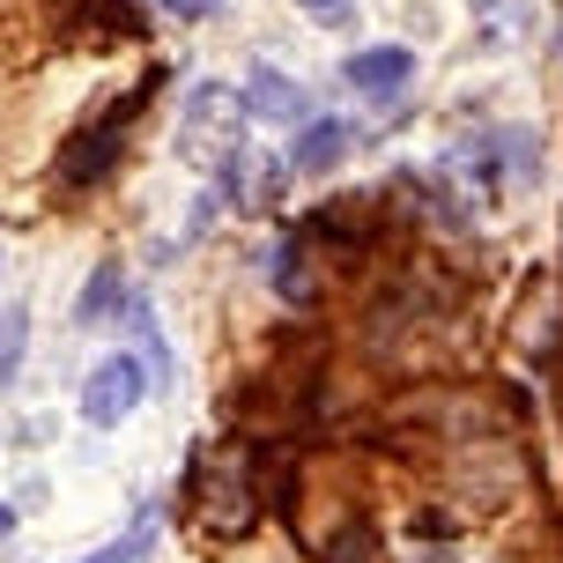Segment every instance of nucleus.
Listing matches in <instances>:
<instances>
[{
  "label": "nucleus",
  "mask_w": 563,
  "mask_h": 563,
  "mask_svg": "<svg viewBox=\"0 0 563 563\" xmlns=\"http://www.w3.org/2000/svg\"><path fill=\"white\" fill-rule=\"evenodd\" d=\"M245 452H194V534L238 541L260 527V489Z\"/></svg>",
  "instance_id": "1"
},
{
  "label": "nucleus",
  "mask_w": 563,
  "mask_h": 563,
  "mask_svg": "<svg viewBox=\"0 0 563 563\" xmlns=\"http://www.w3.org/2000/svg\"><path fill=\"white\" fill-rule=\"evenodd\" d=\"M148 97H156V75H148L141 89H126V97H119V104H112L104 119H89L82 141H75V148L59 156V186H97V178H104V170L119 164V148H126V126H134V119L148 112Z\"/></svg>",
  "instance_id": "2"
},
{
  "label": "nucleus",
  "mask_w": 563,
  "mask_h": 563,
  "mask_svg": "<svg viewBox=\"0 0 563 563\" xmlns=\"http://www.w3.org/2000/svg\"><path fill=\"white\" fill-rule=\"evenodd\" d=\"M141 394H148V371H141V356H97V364L82 371V422L89 430H112V422H126L141 408Z\"/></svg>",
  "instance_id": "3"
},
{
  "label": "nucleus",
  "mask_w": 563,
  "mask_h": 563,
  "mask_svg": "<svg viewBox=\"0 0 563 563\" xmlns=\"http://www.w3.org/2000/svg\"><path fill=\"white\" fill-rule=\"evenodd\" d=\"M341 82L356 89L364 104L386 112V104H400L408 82H416V53H408V45H371V53H356L349 67H341Z\"/></svg>",
  "instance_id": "4"
},
{
  "label": "nucleus",
  "mask_w": 563,
  "mask_h": 563,
  "mask_svg": "<svg viewBox=\"0 0 563 563\" xmlns=\"http://www.w3.org/2000/svg\"><path fill=\"white\" fill-rule=\"evenodd\" d=\"M238 112H245V97L200 82L194 104H186V156H230L238 148Z\"/></svg>",
  "instance_id": "5"
},
{
  "label": "nucleus",
  "mask_w": 563,
  "mask_h": 563,
  "mask_svg": "<svg viewBox=\"0 0 563 563\" xmlns=\"http://www.w3.org/2000/svg\"><path fill=\"white\" fill-rule=\"evenodd\" d=\"M238 97H245V112H253L260 126H305V119H311V97L289 82V75H275V67H260Z\"/></svg>",
  "instance_id": "6"
},
{
  "label": "nucleus",
  "mask_w": 563,
  "mask_h": 563,
  "mask_svg": "<svg viewBox=\"0 0 563 563\" xmlns=\"http://www.w3.org/2000/svg\"><path fill=\"white\" fill-rule=\"evenodd\" d=\"M230 200L238 208H275L282 194V156H267V148H230Z\"/></svg>",
  "instance_id": "7"
},
{
  "label": "nucleus",
  "mask_w": 563,
  "mask_h": 563,
  "mask_svg": "<svg viewBox=\"0 0 563 563\" xmlns=\"http://www.w3.org/2000/svg\"><path fill=\"white\" fill-rule=\"evenodd\" d=\"M341 156H349V126H341V119L319 112V119H305V126H297V148H289V164L305 170V178H327Z\"/></svg>",
  "instance_id": "8"
},
{
  "label": "nucleus",
  "mask_w": 563,
  "mask_h": 563,
  "mask_svg": "<svg viewBox=\"0 0 563 563\" xmlns=\"http://www.w3.org/2000/svg\"><path fill=\"white\" fill-rule=\"evenodd\" d=\"M119 311H126V267H119V260H97L89 282H82V297H75V327H104Z\"/></svg>",
  "instance_id": "9"
},
{
  "label": "nucleus",
  "mask_w": 563,
  "mask_h": 563,
  "mask_svg": "<svg viewBox=\"0 0 563 563\" xmlns=\"http://www.w3.org/2000/svg\"><path fill=\"white\" fill-rule=\"evenodd\" d=\"M156 527H164V505H141L134 519H126V534L104 541L97 556H75V563H148V549H156Z\"/></svg>",
  "instance_id": "10"
},
{
  "label": "nucleus",
  "mask_w": 563,
  "mask_h": 563,
  "mask_svg": "<svg viewBox=\"0 0 563 563\" xmlns=\"http://www.w3.org/2000/svg\"><path fill=\"white\" fill-rule=\"evenodd\" d=\"M23 341H30V319L15 305H0V394H8V378L23 364Z\"/></svg>",
  "instance_id": "11"
},
{
  "label": "nucleus",
  "mask_w": 563,
  "mask_h": 563,
  "mask_svg": "<svg viewBox=\"0 0 563 563\" xmlns=\"http://www.w3.org/2000/svg\"><path fill=\"white\" fill-rule=\"evenodd\" d=\"M297 8H305L319 30H349L356 23V0H297Z\"/></svg>",
  "instance_id": "12"
},
{
  "label": "nucleus",
  "mask_w": 563,
  "mask_h": 563,
  "mask_svg": "<svg viewBox=\"0 0 563 563\" xmlns=\"http://www.w3.org/2000/svg\"><path fill=\"white\" fill-rule=\"evenodd\" d=\"M170 15H216V8H223V0H164Z\"/></svg>",
  "instance_id": "13"
},
{
  "label": "nucleus",
  "mask_w": 563,
  "mask_h": 563,
  "mask_svg": "<svg viewBox=\"0 0 563 563\" xmlns=\"http://www.w3.org/2000/svg\"><path fill=\"white\" fill-rule=\"evenodd\" d=\"M8 527H15V511H8V505H0V534H8Z\"/></svg>",
  "instance_id": "14"
}]
</instances>
